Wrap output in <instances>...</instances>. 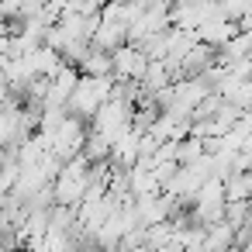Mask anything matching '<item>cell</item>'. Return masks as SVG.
<instances>
[{"label":"cell","mask_w":252,"mask_h":252,"mask_svg":"<svg viewBox=\"0 0 252 252\" xmlns=\"http://www.w3.org/2000/svg\"><path fill=\"white\" fill-rule=\"evenodd\" d=\"M111 59H114V76H118L121 83L142 80V76H145V69H149V59L142 56V49H138V45H121L118 52H111Z\"/></svg>","instance_id":"6da1fadb"}]
</instances>
